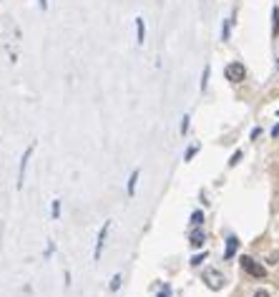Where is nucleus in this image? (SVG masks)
<instances>
[{
	"label": "nucleus",
	"instance_id": "13",
	"mask_svg": "<svg viewBox=\"0 0 279 297\" xmlns=\"http://www.w3.org/2000/svg\"><path fill=\"white\" fill-rule=\"evenodd\" d=\"M121 287V274H116L113 279H111V289H118Z\"/></svg>",
	"mask_w": 279,
	"mask_h": 297
},
{
	"label": "nucleus",
	"instance_id": "16",
	"mask_svg": "<svg viewBox=\"0 0 279 297\" xmlns=\"http://www.w3.org/2000/svg\"><path fill=\"white\" fill-rule=\"evenodd\" d=\"M206 81H209V66L204 68V78H201V88H206Z\"/></svg>",
	"mask_w": 279,
	"mask_h": 297
},
{
	"label": "nucleus",
	"instance_id": "22",
	"mask_svg": "<svg viewBox=\"0 0 279 297\" xmlns=\"http://www.w3.org/2000/svg\"><path fill=\"white\" fill-rule=\"evenodd\" d=\"M41 8H43V11L48 8V0H41Z\"/></svg>",
	"mask_w": 279,
	"mask_h": 297
},
{
	"label": "nucleus",
	"instance_id": "6",
	"mask_svg": "<svg viewBox=\"0 0 279 297\" xmlns=\"http://www.w3.org/2000/svg\"><path fill=\"white\" fill-rule=\"evenodd\" d=\"M236 249H239V239H236V237H229V239H226V252H224V257L231 259V257L236 254Z\"/></svg>",
	"mask_w": 279,
	"mask_h": 297
},
{
	"label": "nucleus",
	"instance_id": "10",
	"mask_svg": "<svg viewBox=\"0 0 279 297\" xmlns=\"http://www.w3.org/2000/svg\"><path fill=\"white\" fill-rule=\"evenodd\" d=\"M136 179H138V172H133V174H131V179H128V194H133V192H136Z\"/></svg>",
	"mask_w": 279,
	"mask_h": 297
},
{
	"label": "nucleus",
	"instance_id": "8",
	"mask_svg": "<svg viewBox=\"0 0 279 297\" xmlns=\"http://www.w3.org/2000/svg\"><path fill=\"white\" fill-rule=\"evenodd\" d=\"M271 21H274V23H271V33L276 36V33H279V11H276V8L271 11Z\"/></svg>",
	"mask_w": 279,
	"mask_h": 297
},
{
	"label": "nucleus",
	"instance_id": "5",
	"mask_svg": "<svg viewBox=\"0 0 279 297\" xmlns=\"http://www.w3.org/2000/svg\"><path fill=\"white\" fill-rule=\"evenodd\" d=\"M108 229H111V222H106V224H103V229H101V234H98L96 252H93V257H96V259H98V257H101V252H103V242H106V234H108Z\"/></svg>",
	"mask_w": 279,
	"mask_h": 297
},
{
	"label": "nucleus",
	"instance_id": "21",
	"mask_svg": "<svg viewBox=\"0 0 279 297\" xmlns=\"http://www.w3.org/2000/svg\"><path fill=\"white\" fill-rule=\"evenodd\" d=\"M271 136H279V123H276V126L271 128Z\"/></svg>",
	"mask_w": 279,
	"mask_h": 297
},
{
	"label": "nucleus",
	"instance_id": "7",
	"mask_svg": "<svg viewBox=\"0 0 279 297\" xmlns=\"http://www.w3.org/2000/svg\"><path fill=\"white\" fill-rule=\"evenodd\" d=\"M33 154V148H26V154H23V162H21V177H18V187H23V179H26V167H28V159Z\"/></svg>",
	"mask_w": 279,
	"mask_h": 297
},
{
	"label": "nucleus",
	"instance_id": "2",
	"mask_svg": "<svg viewBox=\"0 0 279 297\" xmlns=\"http://www.w3.org/2000/svg\"><path fill=\"white\" fill-rule=\"evenodd\" d=\"M204 282H206L209 289H221L226 279H224V274L219 269H204Z\"/></svg>",
	"mask_w": 279,
	"mask_h": 297
},
{
	"label": "nucleus",
	"instance_id": "15",
	"mask_svg": "<svg viewBox=\"0 0 279 297\" xmlns=\"http://www.w3.org/2000/svg\"><path fill=\"white\" fill-rule=\"evenodd\" d=\"M196 152H199V146H191L189 152H186V162H189V159H194V154H196Z\"/></svg>",
	"mask_w": 279,
	"mask_h": 297
},
{
	"label": "nucleus",
	"instance_id": "9",
	"mask_svg": "<svg viewBox=\"0 0 279 297\" xmlns=\"http://www.w3.org/2000/svg\"><path fill=\"white\" fill-rule=\"evenodd\" d=\"M191 224H194V227H201V224H204V212H194V214H191Z\"/></svg>",
	"mask_w": 279,
	"mask_h": 297
},
{
	"label": "nucleus",
	"instance_id": "11",
	"mask_svg": "<svg viewBox=\"0 0 279 297\" xmlns=\"http://www.w3.org/2000/svg\"><path fill=\"white\" fill-rule=\"evenodd\" d=\"M136 31H138V43H144V21L136 18Z\"/></svg>",
	"mask_w": 279,
	"mask_h": 297
},
{
	"label": "nucleus",
	"instance_id": "19",
	"mask_svg": "<svg viewBox=\"0 0 279 297\" xmlns=\"http://www.w3.org/2000/svg\"><path fill=\"white\" fill-rule=\"evenodd\" d=\"M254 297H269V292H264V289H256V292H254Z\"/></svg>",
	"mask_w": 279,
	"mask_h": 297
},
{
	"label": "nucleus",
	"instance_id": "18",
	"mask_svg": "<svg viewBox=\"0 0 279 297\" xmlns=\"http://www.w3.org/2000/svg\"><path fill=\"white\" fill-rule=\"evenodd\" d=\"M239 159H241V152H236V154L231 157V162H229V167H234V164H239Z\"/></svg>",
	"mask_w": 279,
	"mask_h": 297
},
{
	"label": "nucleus",
	"instance_id": "14",
	"mask_svg": "<svg viewBox=\"0 0 279 297\" xmlns=\"http://www.w3.org/2000/svg\"><path fill=\"white\" fill-rule=\"evenodd\" d=\"M204 259H206V252H204V254H196V257L191 259V264H201Z\"/></svg>",
	"mask_w": 279,
	"mask_h": 297
},
{
	"label": "nucleus",
	"instance_id": "17",
	"mask_svg": "<svg viewBox=\"0 0 279 297\" xmlns=\"http://www.w3.org/2000/svg\"><path fill=\"white\" fill-rule=\"evenodd\" d=\"M189 131V116H184V121H181V133H186Z\"/></svg>",
	"mask_w": 279,
	"mask_h": 297
},
{
	"label": "nucleus",
	"instance_id": "12",
	"mask_svg": "<svg viewBox=\"0 0 279 297\" xmlns=\"http://www.w3.org/2000/svg\"><path fill=\"white\" fill-rule=\"evenodd\" d=\"M51 212H53V219H58V217H61V202H53Z\"/></svg>",
	"mask_w": 279,
	"mask_h": 297
},
{
	"label": "nucleus",
	"instance_id": "20",
	"mask_svg": "<svg viewBox=\"0 0 279 297\" xmlns=\"http://www.w3.org/2000/svg\"><path fill=\"white\" fill-rule=\"evenodd\" d=\"M159 297H171V294H169V287H166V284H164V289H161V294H159Z\"/></svg>",
	"mask_w": 279,
	"mask_h": 297
},
{
	"label": "nucleus",
	"instance_id": "1",
	"mask_svg": "<svg viewBox=\"0 0 279 297\" xmlns=\"http://www.w3.org/2000/svg\"><path fill=\"white\" fill-rule=\"evenodd\" d=\"M241 269L246 272V274H251V277H256V279H261L264 274H266V269L259 264V262H254L251 257H241Z\"/></svg>",
	"mask_w": 279,
	"mask_h": 297
},
{
	"label": "nucleus",
	"instance_id": "4",
	"mask_svg": "<svg viewBox=\"0 0 279 297\" xmlns=\"http://www.w3.org/2000/svg\"><path fill=\"white\" fill-rule=\"evenodd\" d=\"M189 242H191V247H204V242H206V234H204V229L201 227H194V232H191V237H189Z\"/></svg>",
	"mask_w": 279,
	"mask_h": 297
},
{
	"label": "nucleus",
	"instance_id": "3",
	"mask_svg": "<svg viewBox=\"0 0 279 297\" xmlns=\"http://www.w3.org/2000/svg\"><path fill=\"white\" fill-rule=\"evenodd\" d=\"M224 73H226V81H231V83H241L244 76H246V68H244L241 63H229Z\"/></svg>",
	"mask_w": 279,
	"mask_h": 297
}]
</instances>
